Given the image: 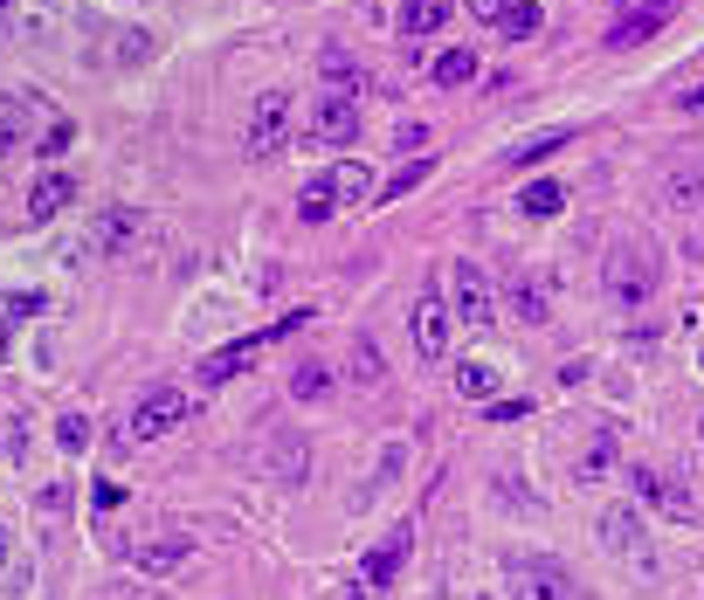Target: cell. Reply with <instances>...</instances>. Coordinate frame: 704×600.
Returning <instances> with one entry per match:
<instances>
[{
	"instance_id": "6da1fadb",
	"label": "cell",
	"mask_w": 704,
	"mask_h": 600,
	"mask_svg": "<svg viewBox=\"0 0 704 600\" xmlns=\"http://www.w3.org/2000/svg\"><path fill=\"white\" fill-rule=\"evenodd\" d=\"M602 283L615 304H649L663 283V255L649 234H621V242H608V263H602Z\"/></svg>"
},
{
	"instance_id": "7a4b0ae2",
	"label": "cell",
	"mask_w": 704,
	"mask_h": 600,
	"mask_svg": "<svg viewBox=\"0 0 704 600\" xmlns=\"http://www.w3.org/2000/svg\"><path fill=\"white\" fill-rule=\"evenodd\" d=\"M505 580H511V593H518V600H587L581 572L560 566V559H545V553L511 559V566H505Z\"/></svg>"
},
{
	"instance_id": "3957f363",
	"label": "cell",
	"mask_w": 704,
	"mask_h": 600,
	"mask_svg": "<svg viewBox=\"0 0 704 600\" xmlns=\"http://www.w3.org/2000/svg\"><path fill=\"white\" fill-rule=\"evenodd\" d=\"M283 139H291V90H263V97L249 103V132H242V145H249V160H277Z\"/></svg>"
},
{
	"instance_id": "277c9868",
	"label": "cell",
	"mask_w": 704,
	"mask_h": 600,
	"mask_svg": "<svg viewBox=\"0 0 704 600\" xmlns=\"http://www.w3.org/2000/svg\"><path fill=\"white\" fill-rule=\"evenodd\" d=\"M602 545H608L621 566L657 572V538H649V517H642V511H608V517H602Z\"/></svg>"
},
{
	"instance_id": "5b68a950",
	"label": "cell",
	"mask_w": 704,
	"mask_h": 600,
	"mask_svg": "<svg viewBox=\"0 0 704 600\" xmlns=\"http://www.w3.org/2000/svg\"><path fill=\"white\" fill-rule=\"evenodd\" d=\"M629 483H636V498L657 511V517H676V525H691V517H697V511H691V490L676 483L663 462H629Z\"/></svg>"
},
{
	"instance_id": "8992f818",
	"label": "cell",
	"mask_w": 704,
	"mask_h": 600,
	"mask_svg": "<svg viewBox=\"0 0 704 600\" xmlns=\"http://www.w3.org/2000/svg\"><path fill=\"white\" fill-rule=\"evenodd\" d=\"M187 394H180V386H152V394L132 407V422H124V435H132V441H160L166 428H180V422H187Z\"/></svg>"
},
{
	"instance_id": "52a82bcc",
	"label": "cell",
	"mask_w": 704,
	"mask_h": 600,
	"mask_svg": "<svg viewBox=\"0 0 704 600\" xmlns=\"http://www.w3.org/2000/svg\"><path fill=\"white\" fill-rule=\"evenodd\" d=\"M304 139L353 145V139H359V97H353V90H325L318 103H311V132H304Z\"/></svg>"
},
{
	"instance_id": "ba28073f",
	"label": "cell",
	"mask_w": 704,
	"mask_h": 600,
	"mask_svg": "<svg viewBox=\"0 0 704 600\" xmlns=\"http://www.w3.org/2000/svg\"><path fill=\"white\" fill-rule=\"evenodd\" d=\"M450 310H456L469 331L490 325V310H498V304H490V276H484L477 263H450Z\"/></svg>"
},
{
	"instance_id": "9c48e42d",
	"label": "cell",
	"mask_w": 704,
	"mask_h": 600,
	"mask_svg": "<svg viewBox=\"0 0 704 600\" xmlns=\"http://www.w3.org/2000/svg\"><path fill=\"white\" fill-rule=\"evenodd\" d=\"M277 331H283V325H270V331H249V338H228L221 352H207V359H201V386H228L242 367H256V352H263Z\"/></svg>"
},
{
	"instance_id": "30bf717a",
	"label": "cell",
	"mask_w": 704,
	"mask_h": 600,
	"mask_svg": "<svg viewBox=\"0 0 704 600\" xmlns=\"http://www.w3.org/2000/svg\"><path fill=\"white\" fill-rule=\"evenodd\" d=\"M408 331H414V352H422V359H442V352H450V304H442V297H414Z\"/></svg>"
},
{
	"instance_id": "8fae6325",
	"label": "cell",
	"mask_w": 704,
	"mask_h": 600,
	"mask_svg": "<svg viewBox=\"0 0 704 600\" xmlns=\"http://www.w3.org/2000/svg\"><path fill=\"white\" fill-rule=\"evenodd\" d=\"M414 545V525H394V538H380L367 559H359V587H394L401 580V559Z\"/></svg>"
},
{
	"instance_id": "7c38bea8",
	"label": "cell",
	"mask_w": 704,
	"mask_h": 600,
	"mask_svg": "<svg viewBox=\"0 0 704 600\" xmlns=\"http://www.w3.org/2000/svg\"><path fill=\"white\" fill-rule=\"evenodd\" d=\"M139 234V215H124V207H104V215L84 228V242H76V255H118L124 242Z\"/></svg>"
},
{
	"instance_id": "4fadbf2b",
	"label": "cell",
	"mask_w": 704,
	"mask_h": 600,
	"mask_svg": "<svg viewBox=\"0 0 704 600\" xmlns=\"http://www.w3.org/2000/svg\"><path fill=\"white\" fill-rule=\"evenodd\" d=\"M76 207V179L69 173H56L48 166L42 179H35V194H29V228H42V221H56V215H69Z\"/></svg>"
},
{
	"instance_id": "5bb4252c",
	"label": "cell",
	"mask_w": 704,
	"mask_h": 600,
	"mask_svg": "<svg viewBox=\"0 0 704 600\" xmlns=\"http://www.w3.org/2000/svg\"><path fill=\"white\" fill-rule=\"evenodd\" d=\"M187 559H194V538H187V532H160V538H145L139 553H132L139 572H180Z\"/></svg>"
},
{
	"instance_id": "9a60e30c",
	"label": "cell",
	"mask_w": 704,
	"mask_h": 600,
	"mask_svg": "<svg viewBox=\"0 0 704 600\" xmlns=\"http://www.w3.org/2000/svg\"><path fill=\"white\" fill-rule=\"evenodd\" d=\"M663 21H670V8H663V0H649V8H629V21H615V29H608V48H636V42H649V35H657Z\"/></svg>"
},
{
	"instance_id": "2e32d148",
	"label": "cell",
	"mask_w": 704,
	"mask_h": 600,
	"mask_svg": "<svg viewBox=\"0 0 704 600\" xmlns=\"http://www.w3.org/2000/svg\"><path fill=\"white\" fill-rule=\"evenodd\" d=\"M325 187H332V200H338V207H359V200H373V194H380V187H373V173L359 166V160L332 166V173H325Z\"/></svg>"
},
{
	"instance_id": "e0dca14e",
	"label": "cell",
	"mask_w": 704,
	"mask_h": 600,
	"mask_svg": "<svg viewBox=\"0 0 704 600\" xmlns=\"http://www.w3.org/2000/svg\"><path fill=\"white\" fill-rule=\"evenodd\" d=\"M152 48H160L152 29H118V42L104 48V63H111V69H139V63H152Z\"/></svg>"
},
{
	"instance_id": "ac0fdd59",
	"label": "cell",
	"mask_w": 704,
	"mask_h": 600,
	"mask_svg": "<svg viewBox=\"0 0 704 600\" xmlns=\"http://www.w3.org/2000/svg\"><path fill=\"white\" fill-rule=\"evenodd\" d=\"M573 477H581V483L615 477V435H608V428H602V435H587V449H581V462H573Z\"/></svg>"
},
{
	"instance_id": "d6986e66",
	"label": "cell",
	"mask_w": 704,
	"mask_h": 600,
	"mask_svg": "<svg viewBox=\"0 0 704 600\" xmlns=\"http://www.w3.org/2000/svg\"><path fill=\"white\" fill-rule=\"evenodd\" d=\"M442 21H450V0H408V8H401V35L422 42V35L442 29Z\"/></svg>"
},
{
	"instance_id": "ffe728a7",
	"label": "cell",
	"mask_w": 704,
	"mask_h": 600,
	"mask_svg": "<svg viewBox=\"0 0 704 600\" xmlns=\"http://www.w3.org/2000/svg\"><path fill=\"white\" fill-rule=\"evenodd\" d=\"M518 207H526L532 221H553L560 207H566V187H560V179H532V187L518 194Z\"/></svg>"
},
{
	"instance_id": "44dd1931",
	"label": "cell",
	"mask_w": 704,
	"mask_h": 600,
	"mask_svg": "<svg viewBox=\"0 0 704 600\" xmlns=\"http://www.w3.org/2000/svg\"><path fill=\"white\" fill-rule=\"evenodd\" d=\"M539 21H545L539 0H511V8L498 14V35H505V42H526V35H539Z\"/></svg>"
},
{
	"instance_id": "7402d4cb",
	"label": "cell",
	"mask_w": 704,
	"mask_h": 600,
	"mask_svg": "<svg viewBox=\"0 0 704 600\" xmlns=\"http://www.w3.org/2000/svg\"><path fill=\"white\" fill-rule=\"evenodd\" d=\"M456 394L463 401H498V373H490L484 359H469V367H456Z\"/></svg>"
},
{
	"instance_id": "603a6c76",
	"label": "cell",
	"mask_w": 704,
	"mask_h": 600,
	"mask_svg": "<svg viewBox=\"0 0 704 600\" xmlns=\"http://www.w3.org/2000/svg\"><path fill=\"white\" fill-rule=\"evenodd\" d=\"M469 76H477V56H469V48H442V56H435V84L442 90H463Z\"/></svg>"
},
{
	"instance_id": "cb8c5ba5",
	"label": "cell",
	"mask_w": 704,
	"mask_h": 600,
	"mask_svg": "<svg viewBox=\"0 0 704 600\" xmlns=\"http://www.w3.org/2000/svg\"><path fill=\"white\" fill-rule=\"evenodd\" d=\"M291 394H297V401H325V394H332V373L318 367V359H304V367L291 373Z\"/></svg>"
},
{
	"instance_id": "d4e9b609",
	"label": "cell",
	"mask_w": 704,
	"mask_h": 600,
	"mask_svg": "<svg viewBox=\"0 0 704 600\" xmlns=\"http://www.w3.org/2000/svg\"><path fill=\"white\" fill-rule=\"evenodd\" d=\"M297 215H304V221H332V215H338V200H332L325 179H311V187L297 194Z\"/></svg>"
},
{
	"instance_id": "484cf974",
	"label": "cell",
	"mask_w": 704,
	"mask_h": 600,
	"mask_svg": "<svg viewBox=\"0 0 704 600\" xmlns=\"http://www.w3.org/2000/svg\"><path fill=\"white\" fill-rule=\"evenodd\" d=\"M566 139H573V132H566V124H553V132H539L532 145H518V152H505V160H511V166H532V160H545V152H560Z\"/></svg>"
},
{
	"instance_id": "4316f807",
	"label": "cell",
	"mask_w": 704,
	"mask_h": 600,
	"mask_svg": "<svg viewBox=\"0 0 704 600\" xmlns=\"http://www.w3.org/2000/svg\"><path fill=\"white\" fill-rule=\"evenodd\" d=\"M429 173H435L429 160H414V166H401V173H394V179H387V187H380V200H401V194H414V187H422Z\"/></svg>"
},
{
	"instance_id": "83f0119b",
	"label": "cell",
	"mask_w": 704,
	"mask_h": 600,
	"mask_svg": "<svg viewBox=\"0 0 704 600\" xmlns=\"http://www.w3.org/2000/svg\"><path fill=\"white\" fill-rule=\"evenodd\" d=\"M56 441H63L69 456H76V449H90V422H84V414H63V422H56Z\"/></svg>"
},
{
	"instance_id": "f1b7e54d",
	"label": "cell",
	"mask_w": 704,
	"mask_h": 600,
	"mask_svg": "<svg viewBox=\"0 0 704 600\" xmlns=\"http://www.w3.org/2000/svg\"><path fill=\"white\" fill-rule=\"evenodd\" d=\"M69 145H76V124H63V118H56V124L42 132V160H63Z\"/></svg>"
},
{
	"instance_id": "f546056e",
	"label": "cell",
	"mask_w": 704,
	"mask_h": 600,
	"mask_svg": "<svg viewBox=\"0 0 704 600\" xmlns=\"http://www.w3.org/2000/svg\"><path fill=\"white\" fill-rule=\"evenodd\" d=\"M511 304H518V318H526V325H539V318H545V297H539V283H518V297H511Z\"/></svg>"
},
{
	"instance_id": "4dcf8cb0",
	"label": "cell",
	"mask_w": 704,
	"mask_h": 600,
	"mask_svg": "<svg viewBox=\"0 0 704 600\" xmlns=\"http://www.w3.org/2000/svg\"><path fill=\"white\" fill-rule=\"evenodd\" d=\"M353 373H359V380H380V352H373V338H359V359H353Z\"/></svg>"
},
{
	"instance_id": "1f68e13d",
	"label": "cell",
	"mask_w": 704,
	"mask_h": 600,
	"mask_svg": "<svg viewBox=\"0 0 704 600\" xmlns=\"http://www.w3.org/2000/svg\"><path fill=\"white\" fill-rule=\"evenodd\" d=\"M21 145V118H14V103H0V152H14Z\"/></svg>"
},
{
	"instance_id": "d6a6232c",
	"label": "cell",
	"mask_w": 704,
	"mask_h": 600,
	"mask_svg": "<svg viewBox=\"0 0 704 600\" xmlns=\"http://www.w3.org/2000/svg\"><path fill=\"white\" fill-rule=\"evenodd\" d=\"M670 200H676V207H697L704 187H697V179H670Z\"/></svg>"
},
{
	"instance_id": "836d02e7",
	"label": "cell",
	"mask_w": 704,
	"mask_h": 600,
	"mask_svg": "<svg viewBox=\"0 0 704 600\" xmlns=\"http://www.w3.org/2000/svg\"><path fill=\"white\" fill-rule=\"evenodd\" d=\"M518 414H526V401H511V394L490 401V422H518Z\"/></svg>"
},
{
	"instance_id": "e575fe53",
	"label": "cell",
	"mask_w": 704,
	"mask_h": 600,
	"mask_svg": "<svg viewBox=\"0 0 704 600\" xmlns=\"http://www.w3.org/2000/svg\"><path fill=\"white\" fill-rule=\"evenodd\" d=\"M394 145H401V152H414V145H429V124H401V132H394Z\"/></svg>"
},
{
	"instance_id": "d590c367",
	"label": "cell",
	"mask_w": 704,
	"mask_h": 600,
	"mask_svg": "<svg viewBox=\"0 0 704 600\" xmlns=\"http://www.w3.org/2000/svg\"><path fill=\"white\" fill-rule=\"evenodd\" d=\"M42 304H48V297H42V291H21V297H14V304H8V310H14V318H35V310H42Z\"/></svg>"
},
{
	"instance_id": "8d00e7d4",
	"label": "cell",
	"mask_w": 704,
	"mask_h": 600,
	"mask_svg": "<svg viewBox=\"0 0 704 600\" xmlns=\"http://www.w3.org/2000/svg\"><path fill=\"white\" fill-rule=\"evenodd\" d=\"M511 8V0H469V14H477V21H498Z\"/></svg>"
},
{
	"instance_id": "74e56055",
	"label": "cell",
	"mask_w": 704,
	"mask_h": 600,
	"mask_svg": "<svg viewBox=\"0 0 704 600\" xmlns=\"http://www.w3.org/2000/svg\"><path fill=\"white\" fill-rule=\"evenodd\" d=\"M8 559H14V525H0V572H8Z\"/></svg>"
},
{
	"instance_id": "f35d334b",
	"label": "cell",
	"mask_w": 704,
	"mask_h": 600,
	"mask_svg": "<svg viewBox=\"0 0 704 600\" xmlns=\"http://www.w3.org/2000/svg\"><path fill=\"white\" fill-rule=\"evenodd\" d=\"M684 111H697V118H704V84H697V90H684Z\"/></svg>"
},
{
	"instance_id": "ab89813d",
	"label": "cell",
	"mask_w": 704,
	"mask_h": 600,
	"mask_svg": "<svg viewBox=\"0 0 704 600\" xmlns=\"http://www.w3.org/2000/svg\"><path fill=\"white\" fill-rule=\"evenodd\" d=\"M8 14H14V0H0V21H8Z\"/></svg>"
},
{
	"instance_id": "60d3db41",
	"label": "cell",
	"mask_w": 704,
	"mask_h": 600,
	"mask_svg": "<svg viewBox=\"0 0 704 600\" xmlns=\"http://www.w3.org/2000/svg\"><path fill=\"white\" fill-rule=\"evenodd\" d=\"M621 8H649V0H621Z\"/></svg>"
},
{
	"instance_id": "b9f144b4",
	"label": "cell",
	"mask_w": 704,
	"mask_h": 600,
	"mask_svg": "<svg viewBox=\"0 0 704 600\" xmlns=\"http://www.w3.org/2000/svg\"><path fill=\"white\" fill-rule=\"evenodd\" d=\"M477 600H490V593H477Z\"/></svg>"
}]
</instances>
